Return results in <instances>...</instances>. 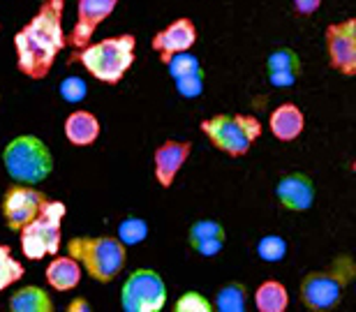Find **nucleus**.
Returning a JSON list of instances; mask_svg holds the SVG:
<instances>
[{
  "label": "nucleus",
  "mask_w": 356,
  "mask_h": 312,
  "mask_svg": "<svg viewBox=\"0 0 356 312\" xmlns=\"http://www.w3.org/2000/svg\"><path fill=\"white\" fill-rule=\"evenodd\" d=\"M67 0H47L38 14L14 35L17 51V69L28 79L40 81L51 72L58 54L67 44V35L63 31V14Z\"/></svg>",
  "instance_id": "nucleus-1"
},
{
  "label": "nucleus",
  "mask_w": 356,
  "mask_h": 312,
  "mask_svg": "<svg viewBox=\"0 0 356 312\" xmlns=\"http://www.w3.org/2000/svg\"><path fill=\"white\" fill-rule=\"evenodd\" d=\"M356 280V259L350 252H340L331 264L310 271L298 285V301L310 312H331L343 303V296Z\"/></svg>",
  "instance_id": "nucleus-2"
},
{
  "label": "nucleus",
  "mask_w": 356,
  "mask_h": 312,
  "mask_svg": "<svg viewBox=\"0 0 356 312\" xmlns=\"http://www.w3.org/2000/svg\"><path fill=\"white\" fill-rule=\"evenodd\" d=\"M134 51H137V40L134 35L125 33L116 38H104L95 44H86L79 51V60L97 81L116 86L123 81L127 69L134 65V58H137Z\"/></svg>",
  "instance_id": "nucleus-3"
},
{
  "label": "nucleus",
  "mask_w": 356,
  "mask_h": 312,
  "mask_svg": "<svg viewBox=\"0 0 356 312\" xmlns=\"http://www.w3.org/2000/svg\"><path fill=\"white\" fill-rule=\"evenodd\" d=\"M67 254L102 285L116 280L127 264V245L116 236H76L67 243Z\"/></svg>",
  "instance_id": "nucleus-4"
},
{
  "label": "nucleus",
  "mask_w": 356,
  "mask_h": 312,
  "mask_svg": "<svg viewBox=\"0 0 356 312\" xmlns=\"http://www.w3.org/2000/svg\"><path fill=\"white\" fill-rule=\"evenodd\" d=\"M199 127L206 139L227 158H245L264 130L259 118L250 113H216L204 118Z\"/></svg>",
  "instance_id": "nucleus-5"
},
{
  "label": "nucleus",
  "mask_w": 356,
  "mask_h": 312,
  "mask_svg": "<svg viewBox=\"0 0 356 312\" xmlns=\"http://www.w3.org/2000/svg\"><path fill=\"white\" fill-rule=\"evenodd\" d=\"M3 165L17 183L40 186L54 172V155L40 137L21 134L5 146Z\"/></svg>",
  "instance_id": "nucleus-6"
},
{
  "label": "nucleus",
  "mask_w": 356,
  "mask_h": 312,
  "mask_svg": "<svg viewBox=\"0 0 356 312\" xmlns=\"http://www.w3.org/2000/svg\"><path fill=\"white\" fill-rule=\"evenodd\" d=\"M65 204L63 202H44L40 215L28 222L24 229H21V250H24V257L31 261H40L49 257V254H56L60 250V224L63 217H65Z\"/></svg>",
  "instance_id": "nucleus-7"
},
{
  "label": "nucleus",
  "mask_w": 356,
  "mask_h": 312,
  "mask_svg": "<svg viewBox=\"0 0 356 312\" xmlns=\"http://www.w3.org/2000/svg\"><path fill=\"white\" fill-rule=\"evenodd\" d=\"M120 306L125 312H160L167 306V285L153 268H137L127 275L120 289Z\"/></svg>",
  "instance_id": "nucleus-8"
},
{
  "label": "nucleus",
  "mask_w": 356,
  "mask_h": 312,
  "mask_svg": "<svg viewBox=\"0 0 356 312\" xmlns=\"http://www.w3.org/2000/svg\"><path fill=\"white\" fill-rule=\"evenodd\" d=\"M324 47L331 69L343 76H356V17L326 26Z\"/></svg>",
  "instance_id": "nucleus-9"
},
{
  "label": "nucleus",
  "mask_w": 356,
  "mask_h": 312,
  "mask_svg": "<svg viewBox=\"0 0 356 312\" xmlns=\"http://www.w3.org/2000/svg\"><path fill=\"white\" fill-rule=\"evenodd\" d=\"M47 197L35 188H28L24 183L7 190L3 199V215L12 231H21L28 222H33L40 215Z\"/></svg>",
  "instance_id": "nucleus-10"
},
{
  "label": "nucleus",
  "mask_w": 356,
  "mask_h": 312,
  "mask_svg": "<svg viewBox=\"0 0 356 312\" xmlns=\"http://www.w3.org/2000/svg\"><path fill=\"white\" fill-rule=\"evenodd\" d=\"M120 0H79L76 3V21L72 31L67 35V44L81 51L83 47L90 44L92 33L97 31V26L106 21L116 10Z\"/></svg>",
  "instance_id": "nucleus-11"
},
{
  "label": "nucleus",
  "mask_w": 356,
  "mask_h": 312,
  "mask_svg": "<svg viewBox=\"0 0 356 312\" xmlns=\"http://www.w3.org/2000/svg\"><path fill=\"white\" fill-rule=\"evenodd\" d=\"M275 199L280 204L282 211L287 213H305L312 208L317 197V188L312 176L305 172H289L280 176V181L275 183Z\"/></svg>",
  "instance_id": "nucleus-12"
},
{
  "label": "nucleus",
  "mask_w": 356,
  "mask_h": 312,
  "mask_svg": "<svg viewBox=\"0 0 356 312\" xmlns=\"http://www.w3.org/2000/svg\"><path fill=\"white\" fill-rule=\"evenodd\" d=\"M195 44H197V26H195V21L188 17L172 21L167 28L155 33L151 40L153 51H158L162 63H167L174 54L190 51Z\"/></svg>",
  "instance_id": "nucleus-13"
},
{
  "label": "nucleus",
  "mask_w": 356,
  "mask_h": 312,
  "mask_svg": "<svg viewBox=\"0 0 356 312\" xmlns=\"http://www.w3.org/2000/svg\"><path fill=\"white\" fill-rule=\"evenodd\" d=\"M190 153H192L190 141H176V139H167L165 144H160L155 148V155H153L155 181L165 190L174 186L176 176L181 174V169L185 162H188Z\"/></svg>",
  "instance_id": "nucleus-14"
},
{
  "label": "nucleus",
  "mask_w": 356,
  "mask_h": 312,
  "mask_svg": "<svg viewBox=\"0 0 356 312\" xmlns=\"http://www.w3.org/2000/svg\"><path fill=\"white\" fill-rule=\"evenodd\" d=\"M268 130L273 134V139L289 144L296 141L305 130V113L294 102H282L277 104L273 111L268 113Z\"/></svg>",
  "instance_id": "nucleus-15"
},
{
  "label": "nucleus",
  "mask_w": 356,
  "mask_h": 312,
  "mask_svg": "<svg viewBox=\"0 0 356 312\" xmlns=\"http://www.w3.org/2000/svg\"><path fill=\"white\" fill-rule=\"evenodd\" d=\"M44 278L56 292H70V289L79 287V282H81V264L72 254L54 257V261H49Z\"/></svg>",
  "instance_id": "nucleus-16"
},
{
  "label": "nucleus",
  "mask_w": 356,
  "mask_h": 312,
  "mask_svg": "<svg viewBox=\"0 0 356 312\" xmlns=\"http://www.w3.org/2000/svg\"><path fill=\"white\" fill-rule=\"evenodd\" d=\"M65 137L74 146H90L99 137V120L90 111H74L65 118Z\"/></svg>",
  "instance_id": "nucleus-17"
},
{
  "label": "nucleus",
  "mask_w": 356,
  "mask_h": 312,
  "mask_svg": "<svg viewBox=\"0 0 356 312\" xmlns=\"http://www.w3.org/2000/svg\"><path fill=\"white\" fill-rule=\"evenodd\" d=\"M252 301L259 312H284L289 308V292L280 280L268 278L254 289Z\"/></svg>",
  "instance_id": "nucleus-18"
},
{
  "label": "nucleus",
  "mask_w": 356,
  "mask_h": 312,
  "mask_svg": "<svg viewBox=\"0 0 356 312\" xmlns=\"http://www.w3.org/2000/svg\"><path fill=\"white\" fill-rule=\"evenodd\" d=\"M10 310L12 312H54V299L42 287L28 285L12 294Z\"/></svg>",
  "instance_id": "nucleus-19"
},
{
  "label": "nucleus",
  "mask_w": 356,
  "mask_h": 312,
  "mask_svg": "<svg viewBox=\"0 0 356 312\" xmlns=\"http://www.w3.org/2000/svg\"><path fill=\"white\" fill-rule=\"evenodd\" d=\"M213 308L218 312H243L248 308V287L243 282H227L218 289Z\"/></svg>",
  "instance_id": "nucleus-20"
},
{
  "label": "nucleus",
  "mask_w": 356,
  "mask_h": 312,
  "mask_svg": "<svg viewBox=\"0 0 356 312\" xmlns=\"http://www.w3.org/2000/svg\"><path fill=\"white\" fill-rule=\"evenodd\" d=\"M273 69H287V72L301 74V69H303L301 56L291 47H277L266 58V72H273Z\"/></svg>",
  "instance_id": "nucleus-21"
},
{
  "label": "nucleus",
  "mask_w": 356,
  "mask_h": 312,
  "mask_svg": "<svg viewBox=\"0 0 356 312\" xmlns=\"http://www.w3.org/2000/svg\"><path fill=\"white\" fill-rule=\"evenodd\" d=\"M257 257L266 264H277L287 257V240L280 233H266L257 240Z\"/></svg>",
  "instance_id": "nucleus-22"
},
{
  "label": "nucleus",
  "mask_w": 356,
  "mask_h": 312,
  "mask_svg": "<svg viewBox=\"0 0 356 312\" xmlns=\"http://www.w3.org/2000/svg\"><path fill=\"white\" fill-rule=\"evenodd\" d=\"M21 278H24V264L12 257L10 247L0 245V292H5Z\"/></svg>",
  "instance_id": "nucleus-23"
},
{
  "label": "nucleus",
  "mask_w": 356,
  "mask_h": 312,
  "mask_svg": "<svg viewBox=\"0 0 356 312\" xmlns=\"http://www.w3.org/2000/svg\"><path fill=\"white\" fill-rule=\"evenodd\" d=\"M165 65H167V72H169V76H172V79H181V76H190V74L204 72L202 63H199L197 56L190 54V51L174 54L172 58L165 63Z\"/></svg>",
  "instance_id": "nucleus-24"
},
{
  "label": "nucleus",
  "mask_w": 356,
  "mask_h": 312,
  "mask_svg": "<svg viewBox=\"0 0 356 312\" xmlns=\"http://www.w3.org/2000/svg\"><path fill=\"white\" fill-rule=\"evenodd\" d=\"M206 238H222L225 240L227 238L225 224L218 222V220H197L188 231V243L195 245L199 240H206Z\"/></svg>",
  "instance_id": "nucleus-25"
},
{
  "label": "nucleus",
  "mask_w": 356,
  "mask_h": 312,
  "mask_svg": "<svg viewBox=\"0 0 356 312\" xmlns=\"http://www.w3.org/2000/svg\"><path fill=\"white\" fill-rule=\"evenodd\" d=\"M148 236V222L144 217H125L123 222L118 224V238L123 240L125 245H139L141 240Z\"/></svg>",
  "instance_id": "nucleus-26"
},
{
  "label": "nucleus",
  "mask_w": 356,
  "mask_h": 312,
  "mask_svg": "<svg viewBox=\"0 0 356 312\" xmlns=\"http://www.w3.org/2000/svg\"><path fill=\"white\" fill-rule=\"evenodd\" d=\"M174 310L176 312H211L216 308H213V303L206 299L202 292H185L176 299Z\"/></svg>",
  "instance_id": "nucleus-27"
},
{
  "label": "nucleus",
  "mask_w": 356,
  "mask_h": 312,
  "mask_svg": "<svg viewBox=\"0 0 356 312\" xmlns=\"http://www.w3.org/2000/svg\"><path fill=\"white\" fill-rule=\"evenodd\" d=\"M178 95L185 97V100H195L204 93V72L199 74H190V76H181V79H174Z\"/></svg>",
  "instance_id": "nucleus-28"
},
{
  "label": "nucleus",
  "mask_w": 356,
  "mask_h": 312,
  "mask_svg": "<svg viewBox=\"0 0 356 312\" xmlns=\"http://www.w3.org/2000/svg\"><path fill=\"white\" fill-rule=\"evenodd\" d=\"M86 93H88V86L79 76H67V79L60 83V97L70 104L81 102L83 97H86Z\"/></svg>",
  "instance_id": "nucleus-29"
},
{
  "label": "nucleus",
  "mask_w": 356,
  "mask_h": 312,
  "mask_svg": "<svg viewBox=\"0 0 356 312\" xmlns=\"http://www.w3.org/2000/svg\"><path fill=\"white\" fill-rule=\"evenodd\" d=\"M266 79L273 88H291L298 81V74L287 72V69H273V72H266Z\"/></svg>",
  "instance_id": "nucleus-30"
},
{
  "label": "nucleus",
  "mask_w": 356,
  "mask_h": 312,
  "mask_svg": "<svg viewBox=\"0 0 356 312\" xmlns=\"http://www.w3.org/2000/svg\"><path fill=\"white\" fill-rule=\"evenodd\" d=\"M192 250L197 254H202V257H216V254L222 252L225 247V240L222 238H206V240H199V243L190 245Z\"/></svg>",
  "instance_id": "nucleus-31"
},
{
  "label": "nucleus",
  "mask_w": 356,
  "mask_h": 312,
  "mask_svg": "<svg viewBox=\"0 0 356 312\" xmlns=\"http://www.w3.org/2000/svg\"><path fill=\"white\" fill-rule=\"evenodd\" d=\"M322 3L324 0H291V7H294V12L298 14V17L308 19V17H312V14H317L319 10H322Z\"/></svg>",
  "instance_id": "nucleus-32"
},
{
  "label": "nucleus",
  "mask_w": 356,
  "mask_h": 312,
  "mask_svg": "<svg viewBox=\"0 0 356 312\" xmlns=\"http://www.w3.org/2000/svg\"><path fill=\"white\" fill-rule=\"evenodd\" d=\"M88 310H90V306L86 303V299H81V296H79V299H74L67 306V312H88Z\"/></svg>",
  "instance_id": "nucleus-33"
}]
</instances>
